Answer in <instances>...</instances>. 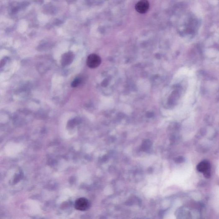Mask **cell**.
<instances>
[{
  "label": "cell",
  "instance_id": "5b68a950",
  "mask_svg": "<svg viewBox=\"0 0 219 219\" xmlns=\"http://www.w3.org/2000/svg\"><path fill=\"white\" fill-rule=\"evenodd\" d=\"M74 58V54L72 52H69L65 53L61 59V64L63 66H66L71 63Z\"/></svg>",
  "mask_w": 219,
  "mask_h": 219
},
{
  "label": "cell",
  "instance_id": "8992f818",
  "mask_svg": "<svg viewBox=\"0 0 219 219\" xmlns=\"http://www.w3.org/2000/svg\"><path fill=\"white\" fill-rule=\"evenodd\" d=\"M152 143L149 140H146L143 143L142 145L141 149L143 151H146L149 149L151 146Z\"/></svg>",
  "mask_w": 219,
  "mask_h": 219
},
{
  "label": "cell",
  "instance_id": "ba28073f",
  "mask_svg": "<svg viewBox=\"0 0 219 219\" xmlns=\"http://www.w3.org/2000/svg\"><path fill=\"white\" fill-rule=\"evenodd\" d=\"M146 115H147V116L148 117L151 118L152 117L154 116V114H153V113H152V112H148Z\"/></svg>",
  "mask_w": 219,
  "mask_h": 219
},
{
  "label": "cell",
  "instance_id": "52a82bcc",
  "mask_svg": "<svg viewBox=\"0 0 219 219\" xmlns=\"http://www.w3.org/2000/svg\"><path fill=\"white\" fill-rule=\"evenodd\" d=\"M81 83V79L80 78H76L71 83V87H76Z\"/></svg>",
  "mask_w": 219,
  "mask_h": 219
},
{
  "label": "cell",
  "instance_id": "3957f363",
  "mask_svg": "<svg viewBox=\"0 0 219 219\" xmlns=\"http://www.w3.org/2000/svg\"><path fill=\"white\" fill-rule=\"evenodd\" d=\"M89 201L87 198H78L75 202V207L78 210L85 211L89 208Z\"/></svg>",
  "mask_w": 219,
  "mask_h": 219
},
{
  "label": "cell",
  "instance_id": "6da1fadb",
  "mask_svg": "<svg viewBox=\"0 0 219 219\" xmlns=\"http://www.w3.org/2000/svg\"><path fill=\"white\" fill-rule=\"evenodd\" d=\"M197 170L198 172L203 173L205 177L209 178L211 176V164L207 160H204L198 163L197 166Z\"/></svg>",
  "mask_w": 219,
  "mask_h": 219
},
{
  "label": "cell",
  "instance_id": "277c9868",
  "mask_svg": "<svg viewBox=\"0 0 219 219\" xmlns=\"http://www.w3.org/2000/svg\"><path fill=\"white\" fill-rule=\"evenodd\" d=\"M149 7V3L146 0L139 1L135 6L136 11L140 13H146L148 11Z\"/></svg>",
  "mask_w": 219,
  "mask_h": 219
},
{
  "label": "cell",
  "instance_id": "7a4b0ae2",
  "mask_svg": "<svg viewBox=\"0 0 219 219\" xmlns=\"http://www.w3.org/2000/svg\"><path fill=\"white\" fill-rule=\"evenodd\" d=\"M101 63V59L96 54H90L87 59V65L89 67L94 69L99 66Z\"/></svg>",
  "mask_w": 219,
  "mask_h": 219
}]
</instances>
